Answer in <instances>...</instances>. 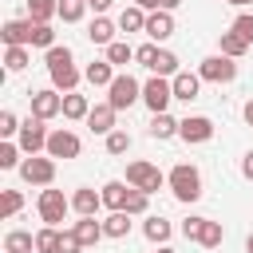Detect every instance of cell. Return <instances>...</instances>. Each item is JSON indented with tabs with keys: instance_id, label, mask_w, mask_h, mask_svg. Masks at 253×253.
<instances>
[{
	"instance_id": "6da1fadb",
	"label": "cell",
	"mask_w": 253,
	"mask_h": 253,
	"mask_svg": "<svg viewBox=\"0 0 253 253\" xmlns=\"http://www.w3.org/2000/svg\"><path fill=\"white\" fill-rule=\"evenodd\" d=\"M43 63H47V75H51V83L59 87V91H75V83H79V71H75V59H71V51L67 47H47V55H43Z\"/></svg>"
},
{
	"instance_id": "7a4b0ae2",
	"label": "cell",
	"mask_w": 253,
	"mask_h": 253,
	"mask_svg": "<svg viewBox=\"0 0 253 253\" xmlns=\"http://www.w3.org/2000/svg\"><path fill=\"white\" fill-rule=\"evenodd\" d=\"M166 186L174 190L178 202H198V198H202V174H198V166H190V162H178V166L166 174Z\"/></svg>"
},
{
	"instance_id": "3957f363",
	"label": "cell",
	"mask_w": 253,
	"mask_h": 253,
	"mask_svg": "<svg viewBox=\"0 0 253 253\" xmlns=\"http://www.w3.org/2000/svg\"><path fill=\"white\" fill-rule=\"evenodd\" d=\"M126 186H134V190H142V194H154V190H162L166 186V178H162V170L154 166V162H130L126 166Z\"/></svg>"
},
{
	"instance_id": "277c9868",
	"label": "cell",
	"mask_w": 253,
	"mask_h": 253,
	"mask_svg": "<svg viewBox=\"0 0 253 253\" xmlns=\"http://www.w3.org/2000/svg\"><path fill=\"white\" fill-rule=\"evenodd\" d=\"M170 99H174V83H170L166 75H154V79L142 83V103H146L154 115H162V111L170 107Z\"/></svg>"
},
{
	"instance_id": "5b68a950",
	"label": "cell",
	"mask_w": 253,
	"mask_h": 253,
	"mask_svg": "<svg viewBox=\"0 0 253 253\" xmlns=\"http://www.w3.org/2000/svg\"><path fill=\"white\" fill-rule=\"evenodd\" d=\"M142 99V87L130 79V75H115V83L107 87V103L115 107V111H126L130 103H138Z\"/></svg>"
},
{
	"instance_id": "8992f818",
	"label": "cell",
	"mask_w": 253,
	"mask_h": 253,
	"mask_svg": "<svg viewBox=\"0 0 253 253\" xmlns=\"http://www.w3.org/2000/svg\"><path fill=\"white\" fill-rule=\"evenodd\" d=\"M20 178L32 182V186H51V178H55V162H51V154H47V158H40V154L24 158V162H20Z\"/></svg>"
},
{
	"instance_id": "52a82bcc",
	"label": "cell",
	"mask_w": 253,
	"mask_h": 253,
	"mask_svg": "<svg viewBox=\"0 0 253 253\" xmlns=\"http://www.w3.org/2000/svg\"><path fill=\"white\" fill-rule=\"evenodd\" d=\"M67 210H71V202L63 198V190H40V217L47 225H59L67 217Z\"/></svg>"
},
{
	"instance_id": "ba28073f",
	"label": "cell",
	"mask_w": 253,
	"mask_h": 253,
	"mask_svg": "<svg viewBox=\"0 0 253 253\" xmlns=\"http://www.w3.org/2000/svg\"><path fill=\"white\" fill-rule=\"evenodd\" d=\"M198 75H202L206 83H229V79L237 75V63H233L229 55H210V59H202Z\"/></svg>"
},
{
	"instance_id": "9c48e42d",
	"label": "cell",
	"mask_w": 253,
	"mask_h": 253,
	"mask_svg": "<svg viewBox=\"0 0 253 253\" xmlns=\"http://www.w3.org/2000/svg\"><path fill=\"white\" fill-rule=\"evenodd\" d=\"M20 150L24 154H40V150H47V130H43V119H28V123H20Z\"/></svg>"
},
{
	"instance_id": "30bf717a",
	"label": "cell",
	"mask_w": 253,
	"mask_h": 253,
	"mask_svg": "<svg viewBox=\"0 0 253 253\" xmlns=\"http://www.w3.org/2000/svg\"><path fill=\"white\" fill-rule=\"evenodd\" d=\"M79 150H83V142H79V134H71L67 126H59V130L47 134V154H51V158H79Z\"/></svg>"
},
{
	"instance_id": "8fae6325",
	"label": "cell",
	"mask_w": 253,
	"mask_h": 253,
	"mask_svg": "<svg viewBox=\"0 0 253 253\" xmlns=\"http://www.w3.org/2000/svg\"><path fill=\"white\" fill-rule=\"evenodd\" d=\"M32 115L36 119H55V115H63V95L59 91H32Z\"/></svg>"
},
{
	"instance_id": "7c38bea8",
	"label": "cell",
	"mask_w": 253,
	"mask_h": 253,
	"mask_svg": "<svg viewBox=\"0 0 253 253\" xmlns=\"http://www.w3.org/2000/svg\"><path fill=\"white\" fill-rule=\"evenodd\" d=\"M178 134H182L186 142H210V138H213V123H210L206 115H190V119H182Z\"/></svg>"
},
{
	"instance_id": "4fadbf2b",
	"label": "cell",
	"mask_w": 253,
	"mask_h": 253,
	"mask_svg": "<svg viewBox=\"0 0 253 253\" xmlns=\"http://www.w3.org/2000/svg\"><path fill=\"white\" fill-rule=\"evenodd\" d=\"M32 20H8L4 28H0V40L8 43V47H28L32 43Z\"/></svg>"
},
{
	"instance_id": "5bb4252c",
	"label": "cell",
	"mask_w": 253,
	"mask_h": 253,
	"mask_svg": "<svg viewBox=\"0 0 253 253\" xmlns=\"http://www.w3.org/2000/svg\"><path fill=\"white\" fill-rule=\"evenodd\" d=\"M170 83H174V99H182V103H194L198 91H202V75L198 71H178Z\"/></svg>"
},
{
	"instance_id": "9a60e30c",
	"label": "cell",
	"mask_w": 253,
	"mask_h": 253,
	"mask_svg": "<svg viewBox=\"0 0 253 253\" xmlns=\"http://www.w3.org/2000/svg\"><path fill=\"white\" fill-rule=\"evenodd\" d=\"M146 36H150V40H170V36H174V16H170L166 8H154V12L146 16Z\"/></svg>"
},
{
	"instance_id": "2e32d148",
	"label": "cell",
	"mask_w": 253,
	"mask_h": 253,
	"mask_svg": "<svg viewBox=\"0 0 253 253\" xmlns=\"http://www.w3.org/2000/svg\"><path fill=\"white\" fill-rule=\"evenodd\" d=\"M115 107L111 103H99V107H91V115H87V126H91V134H111L115 130Z\"/></svg>"
},
{
	"instance_id": "e0dca14e",
	"label": "cell",
	"mask_w": 253,
	"mask_h": 253,
	"mask_svg": "<svg viewBox=\"0 0 253 253\" xmlns=\"http://www.w3.org/2000/svg\"><path fill=\"white\" fill-rule=\"evenodd\" d=\"M83 79H87L91 87H111V83H115V63H111V59H95V63H87Z\"/></svg>"
},
{
	"instance_id": "ac0fdd59",
	"label": "cell",
	"mask_w": 253,
	"mask_h": 253,
	"mask_svg": "<svg viewBox=\"0 0 253 253\" xmlns=\"http://www.w3.org/2000/svg\"><path fill=\"white\" fill-rule=\"evenodd\" d=\"M99 206H103V194H95V190H87V186L71 194V210H75L79 217H95Z\"/></svg>"
},
{
	"instance_id": "d6986e66",
	"label": "cell",
	"mask_w": 253,
	"mask_h": 253,
	"mask_svg": "<svg viewBox=\"0 0 253 253\" xmlns=\"http://www.w3.org/2000/svg\"><path fill=\"white\" fill-rule=\"evenodd\" d=\"M87 36H91V43L107 47V43H115V24H111L107 16H95V20H91V28H87Z\"/></svg>"
},
{
	"instance_id": "ffe728a7",
	"label": "cell",
	"mask_w": 253,
	"mask_h": 253,
	"mask_svg": "<svg viewBox=\"0 0 253 253\" xmlns=\"http://www.w3.org/2000/svg\"><path fill=\"white\" fill-rule=\"evenodd\" d=\"M217 43H221V55H229V59H241V55L249 51V40H245V36H237L233 28H229V32H221V40H217Z\"/></svg>"
},
{
	"instance_id": "44dd1931",
	"label": "cell",
	"mask_w": 253,
	"mask_h": 253,
	"mask_svg": "<svg viewBox=\"0 0 253 253\" xmlns=\"http://www.w3.org/2000/svg\"><path fill=\"white\" fill-rule=\"evenodd\" d=\"M126 198H130L126 182H107L103 186V206L107 210H126Z\"/></svg>"
},
{
	"instance_id": "7402d4cb",
	"label": "cell",
	"mask_w": 253,
	"mask_h": 253,
	"mask_svg": "<svg viewBox=\"0 0 253 253\" xmlns=\"http://www.w3.org/2000/svg\"><path fill=\"white\" fill-rule=\"evenodd\" d=\"M75 237H79L83 249H87V245H95V241L107 237V233H103V221H95V217H79V221H75Z\"/></svg>"
},
{
	"instance_id": "603a6c76",
	"label": "cell",
	"mask_w": 253,
	"mask_h": 253,
	"mask_svg": "<svg viewBox=\"0 0 253 253\" xmlns=\"http://www.w3.org/2000/svg\"><path fill=\"white\" fill-rule=\"evenodd\" d=\"M119 28H123V32H146V8H138V4L123 8V16H119Z\"/></svg>"
},
{
	"instance_id": "cb8c5ba5",
	"label": "cell",
	"mask_w": 253,
	"mask_h": 253,
	"mask_svg": "<svg viewBox=\"0 0 253 253\" xmlns=\"http://www.w3.org/2000/svg\"><path fill=\"white\" fill-rule=\"evenodd\" d=\"M91 115V103H87V95H75V91H67L63 95V119H87Z\"/></svg>"
},
{
	"instance_id": "d4e9b609",
	"label": "cell",
	"mask_w": 253,
	"mask_h": 253,
	"mask_svg": "<svg viewBox=\"0 0 253 253\" xmlns=\"http://www.w3.org/2000/svg\"><path fill=\"white\" fill-rule=\"evenodd\" d=\"M103 233L107 237H126L130 233V213L126 210H111V217L103 221Z\"/></svg>"
},
{
	"instance_id": "484cf974",
	"label": "cell",
	"mask_w": 253,
	"mask_h": 253,
	"mask_svg": "<svg viewBox=\"0 0 253 253\" xmlns=\"http://www.w3.org/2000/svg\"><path fill=\"white\" fill-rule=\"evenodd\" d=\"M51 16H59V0H28V20L47 24Z\"/></svg>"
},
{
	"instance_id": "4316f807",
	"label": "cell",
	"mask_w": 253,
	"mask_h": 253,
	"mask_svg": "<svg viewBox=\"0 0 253 253\" xmlns=\"http://www.w3.org/2000/svg\"><path fill=\"white\" fill-rule=\"evenodd\" d=\"M178 126H182V123H178V119H170V115L162 111V115H154V119H150V138H174V134H178Z\"/></svg>"
},
{
	"instance_id": "83f0119b",
	"label": "cell",
	"mask_w": 253,
	"mask_h": 253,
	"mask_svg": "<svg viewBox=\"0 0 253 253\" xmlns=\"http://www.w3.org/2000/svg\"><path fill=\"white\" fill-rule=\"evenodd\" d=\"M142 233H146V241H154V245H166V241H170V221H166V217H146Z\"/></svg>"
},
{
	"instance_id": "f1b7e54d",
	"label": "cell",
	"mask_w": 253,
	"mask_h": 253,
	"mask_svg": "<svg viewBox=\"0 0 253 253\" xmlns=\"http://www.w3.org/2000/svg\"><path fill=\"white\" fill-rule=\"evenodd\" d=\"M225 241V229H221V221H202V233H198V245H206V249H217Z\"/></svg>"
},
{
	"instance_id": "f546056e",
	"label": "cell",
	"mask_w": 253,
	"mask_h": 253,
	"mask_svg": "<svg viewBox=\"0 0 253 253\" xmlns=\"http://www.w3.org/2000/svg\"><path fill=\"white\" fill-rule=\"evenodd\" d=\"M32 249H36V237L24 233V229H12L4 237V253H32Z\"/></svg>"
},
{
	"instance_id": "4dcf8cb0",
	"label": "cell",
	"mask_w": 253,
	"mask_h": 253,
	"mask_svg": "<svg viewBox=\"0 0 253 253\" xmlns=\"http://www.w3.org/2000/svg\"><path fill=\"white\" fill-rule=\"evenodd\" d=\"M59 241H63V233L55 225H43L36 233V253H59Z\"/></svg>"
},
{
	"instance_id": "1f68e13d",
	"label": "cell",
	"mask_w": 253,
	"mask_h": 253,
	"mask_svg": "<svg viewBox=\"0 0 253 253\" xmlns=\"http://www.w3.org/2000/svg\"><path fill=\"white\" fill-rule=\"evenodd\" d=\"M107 59H111L115 67H126V63L134 59V47L123 43V40H115V43H107Z\"/></svg>"
},
{
	"instance_id": "d6a6232c",
	"label": "cell",
	"mask_w": 253,
	"mask_h": 253,
	"mask_svg": "<svg viewBox=\"0 0 253 253\" xmlns=\"http://www.w3.org/2000/svg\"><path fill=\"white\" fill-rule=\"evenodd\" d=\"M83 12H87V0H59V20H63V24L83 20Z\"/></svg>"
},
{
	"instance_id": "836d02e7",
	"label": "cell",
	"mask_w": 253,
	"mask_h": 253,
	"mask_svg": "<svg viewBox=\"0 0 253 253\" xmlns=\"http://www.w3.org/2000/svg\"><path fill=\"white\" fill-rule=\"evenodd\" d=\"M32 24H36V20H32ZM32 47H55L51 24H36V28H32Z\"/></svg>"
},
{
	"instance_id": "e575fe53",
	"label": "cell",
	"mask_w": 253,
	"mask_h": 253,
	"mask_svg": "<svg viewBox=\"0 0 253 253\" xmlns=\"http://www.w3.org/2000/svg\"><path fill=\"white\" fill-rule=\"evenodd\" d=\"M4 67L8 71H24L28 67V47H4Z\"/></svg>"
},
{
	"instance_id": "d590c367",
	"label": "cell",
	"mask_w": 253,
	"mask_h": 253,
	"mask_svg": "<svg viewBox=\"0 0 253 253\" xmlns=\"http://www.w3.org/2000/svg\"><path fill=\"white\" fill-rule=\"evenodd\" d=\"M150 71H154V75H178V55H174V51H158V59H154Z\"/></svg>"
},
{
	"instance_id": "8d00e7d4",
	"label": "cell",
	"mask_w": 253,
	"mask_h": 253,
	"mask_svg": "<svg viewBox=\"0 0 253 253\" xmlns=\"http://www.w3.org/2000/svg\"><path fill=\"white\" fill-rule=\"evenodd\" d=\"M130 150V134L126 130H111L107 134V154H126Z\"/></svg>"
},
{
	"instance_id": "74e56055",
	"label": "cell",
	"mask_w": 253,
	"mask_h": 253,
	"mask_svg": "<svg viewBox=\"0 0 253 253\" xmlns=\"http://www.w3.org/2000/svg\"><path fill=\"white\" fill-rule=\"evenodd\" d=\"M20 206H24L20 190H4V198H0V213H4V217H16V213H20Z\"/></svg>"
},
{
	"instance_id": "f35d334b",
	"label": "cell",
	"mask_w": 253,
	"mask_h": 253,
	"mask_svg": "<svg viewBox=\"0 0 253 253\" xmlns=\"http://www.w3.org/2000/svg\"><path fill=\"white\" fill-rule=\"evenodd\" d=\"M16 154H20V142H8V138H4V142H0V170H12V166L20 162Z\"/></svg>"
},
{
	"instance_id": "ab89813d",
	"label": "cell",
	"mask_w": 253,
	"mask_h": 253,
	"mask_svg": "<svg viewBox=\"0 0 253 253\" xmlns=\"http://www.w3.org/2000/svg\"><path fill=\"white\" fill-rule=\"evenodd\" d=\"M12 134H20V119L12 111H0V138H12Z\"/></svg>"
},
{
	"instance_id": "60d3db41",
	"label": "cell",
	"mask_w": 253,
	"mask_h": 253,
	"mask_svg": "<svg viewBox=\"0 0 253 253\" xmlns=\"http://www.w3.org/2000/svg\"><path fill=\"white\" fill-rule=\"evenodd\" d=\"M126 213H130V217H134V213H146V194L134 190V186H130V198H126Z\"/></svg>"
},
{
	"instance_id": "b9f144b4",
	"label": "cell",
	"mask_w": 253,
	"mask_h": 253,
	"mask_svg": "<svg viewBox=\"0 0 253 253\" xmlns=\"http://www.w3.org/2000/svg\"><path fill=\"white\" fill-rule=\"evenodd\" d=\"M134 59H138L142 67H154V59H158V47H154V43H142V47H134Z\"/></svg>"
},
{
	"instance_id": "7bdbcfd3",
	"label": "cell",
	"mask_w": 253,
	"mask_h": 253,
	"mask_svg": "<svg viewBox=\"0 0 253 253\" xmlns=\"http://www.w3.org/2000/svg\"><path fill=\"white\" fill-rule=\"evenodd\" d=\"M233 32H237V36H245V40L253 43V16H249V12H241V16L233 20Z\"/></svg>"
},
{
	"instance_id": "ee69618b",
	"label": "cell",
	"mask_w": 253,
	"mask_h": 253,
	"mask_svg": "<svg viewBox=\"0 0 253 253\" xmlns=\"http://www.w3.org/2000/svg\"><path fill=\"white\" fill-rule=\"evenodd\" d=\"M79 249H83V241L75 237V229H67L63 241H59V253H79Z\"/></svg>"
},
{
	"instance_id": "f6af8a7d",
	"label": "cell",
	"mask_w": 253,
	"mask_h": 253,
	"mask_svg": "<svg viewBox=\"0 0 253 253\" xmlns=\"http://www.w3.org/2000/svg\"><path fill=\"white\" fill-rule=\"evenodd\" d=\"M202 221H206V217H186V221H182V233H186L190 241H198V233H202Z\"/></svg>"
},
{
	"instance_id": "bcb514c9",
	"label": "cell",
	"mask_w": 253,
	"mask_h": 253,
	"mask_svg": "<svg viewBox=\"0 0 253 253\" xmlns=\"http://www.w3.org/2000/svg\"><path fill=\"white\" fill-rule=\"evenodd\" d=\"M241 174H245V178H249V182H253V150H249V154H245V158H241Z\"/></svg>"
},
{
	"instance_id": "7dc6e473",
	"label": "cell",
	"mask_w": 253,
	"mask_h": 253,
	"mask_svg": "<svg viewBox=\"0 0 253 253\" xmlns=\"http://www.w3.org/2000/svg\"><path fill=\"white\" fill-rule=\"evenodd\" d=\"M87 8H95V12H99V16H103V12H107V8H111V0H87Z\"/></svg>"
},
{
	"instance_id": "c3c4849f",
	"label": "cell",
	"mask_w": 253,
	"mask_h": 253,
	"mask_svg": "<svg viewBox=\"0 0 253 253\" xmlns=\"http://www.w3.org/2000/svg\"><path fill=\"white\" fill-rule=\"evenodd\" d=\"M138 8H162V0H134Z\"/></svg>"
},
{
	"instance_id": "681fc988",
	"label": "cell",
	"mask_w": 253,
	"mask_h": 253,
	"mask_svg": "<svg viewBox=\"0 0 253 253\" xmlns=\"http://www.w3.org/2000/svg\"><path fill=\"white\" fill-rule=\"evenodd\" d=\"M245 123H249V126H253V99H249V103H245Z\"/></svg>"
},
{
	"instance_id": "f907efd6",
	"label": "cell",
	"mask_w": 253,
	"mask_h": 253,
	"mask_svg": "<svg viewBox=\"0 0 253 253\" xmlns=\"http://www.w3.org/2000/svg\"><path fill=\"white\" fill-rule=\"evenodd\" d=\"M178 4H182V0H162V8H166V12H174Z\"/></svg>"
},
{
	"instance_id": "816d5d0a",
	"label": "cell",
	"mask_w": 253,
	"mask_h": 253,
	"mask_svg": "<svg viewBox=\"0 0 253 253\" xmlns=\"http://www.w3.org/2000/svg\"><path fill=\"white\" fill-rule=\"evenodd\" d=\"M229 4H237V8H245V4H253V0H229Z\"/></svg>"
},
{
	"instance_id": "f5cc1de1",
	"label": "cell",
	"mask_w": 253,
	"mask_h": 253,
	"mask_svg": "<svg viewBox=\"0 0 253 253\" xmlns=\"http://www.w3.org/2000/svg\"><path fill=\"white\" fill-rule=\"evenodd\" d=\"M158 253H174V249H170V245H158Z\"/></svg>"
},
{
	"instance_id": "db71d44e",
	"label": "cell",
	"mask_w": 253,
	"mask_h": 253,
	"mask_svg": "<svg viewBox=\"0 0 253 253\" xmlns=\"http://www.w3.org/2000/svg\"><path fill=\"white\" fill-rule=\"evenodd\" d=\"M245 249H249V253H253V233H249V241H245Z\"/></svg>"
},
{
	"instance_id": "11a10c76",
	"label": "cell",
	"mask_w": 253,
	"mask_h": 253,
	"mask_svg": "<svg viewBox=\"0 0 253 253\" xmlns=\"http://www.w3.org/2000/svg\"><path fill=\"white\" fill-rule=\"evenodd\" d=\"M221 4H229V0H221Z\"/></svg>"
}]
</instances>
